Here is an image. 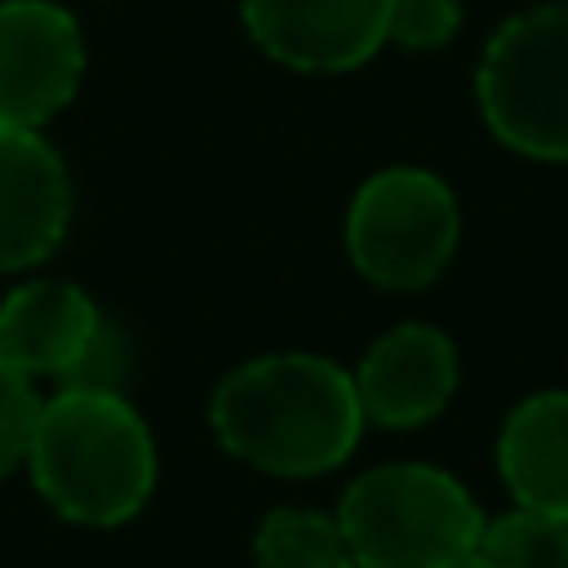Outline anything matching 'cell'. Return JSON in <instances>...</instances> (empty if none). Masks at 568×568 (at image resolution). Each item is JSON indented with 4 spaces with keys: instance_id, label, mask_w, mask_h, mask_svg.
Listing matches in <instances>:
<instances>
[{
    "instance_id": "cell-10",
    "label": "cell",
    "mask_w": 568,
    "mask_h": 568,
    "mask_svg": "<svg viewBox=\"0 0 568 568\" xmlns=\"http://www.w3.org/2000/svg\"><path fill=\"white\" fill-rule=\"evenodd\" d=\"M459 389V349L434 324H399L384 339L369 344V354L354 369L364 424L384 429H419L439 419Z\"/></svg>"
},
{
    "instance_id": "cell-3",
    "label": "cell",
    "mask_w": 568,
    "mask_h": 568,
    "mask_svg": "<svg viewBox=\"0 0 568 568\" xmlns=\"http://www.w3.org/2000/svg\"><path fill=\"white\" fill-rule=\"evenodd\" d=\"M354 568H479L484 514L454 474L434 464H379L339 499Z\"/></svg>"
},
{
    "instance_id": "cell-5",
    "label": "cell",
    "mask_w": 568,
    "mask_h": 568,
    "mask_svg": "<svg viewBox=\"0 0 568 568\" xmlns=\"http://www.w3.org/2000/svg\"><path fill=\"white\" fill-rule=\"evenodd\" d=\"M349 260L379 290H424L459 250V200L429 170H379L349 205Z\"/></svg>"
},
{
    "instance_id": "cell-14",
    "label": "cell",
    "mask_w": 568,
    "mask_h": 568,
    "mask_svg": "<svg viewBox=\"0 0 568 568\" xmlns=\"http://www.w3.org/2000/svg\"><path fill=\"white\" fill-rule=\"evenodd\" d=\"M36 414H40L36 379L20 374L16 364L0 359V479H10L16 469H26V449H30Z\"/></svg>"
},
{
    "instance_id": "cell-7",
    "label": "cell",
    "mask_w": 568,
    "mask_h": 568,
    "mask_svg": "<svg viewBox=\"0 0 568 568\" xmlns=\"http://www.w3.org/2000/svg\"><path fill=\"white\" fill-rule=\"evenodd\" d=\"M85 75V40L55 0L0 6V125L40 130L75 100Z\"/></svg>"
},
{
    "instance_id": "cell-6",
    "label": "cell",
    "mask_w": 568,
    "mask_h": 568,
    "mask_svg": "<svg viewBox=\"0 0 568 568\" xmlns=\"http://www.w3.org/2000/svg\"><path fill=\"white\" fill-rule=\"evenodd\" d=\"M0 359L30 379L110 384V329L95 300L65 280H26L0 300Z\"/></svg>"
},
{
    "instance_id": "cell-15",
    "label": "cell",
    "mask_w": 568,
    "mask_h": 568,
    "mask_svg": "<svg viewBox=\"0 0 568 568\" xmlns=\"http://www.w3.org/2000/svg\"><path fill=\"white\" fill-rule=\"evenodd\" d=\"M459 30L454 0H389V40L409 50H439Z\"/></svg>"
},
{
    "instance_id": "cell-9",
    "label": "cell",
    "mask_w": 568,
    "mask_h": 568,
    "mask_svg": "<svg viewBox=\"0 0 568 568\" xmlns=\"http://www.w3.org/2000/svg\"><path fill=\"white\" fill-rule=\"evenodd\" d=\"M245 30L290 70H354L389 40V0H245Z\"/></svg>"
},
{
    "instance_id": "cell-1",
    "label": "cell",
    "mask_w": 568,
    "mask_h": 568,
    "mask_svg": "<svg viewBox=\"0 0 568 568\" xmlns=\"http://www.w3.org/2000/svg\"><path fill=\"white\" fill-rule=\"evenodd\" d=\"M210 429L240 464L275 479L339 469L364 434L354 374L324 354H265L220 379Z\"/></svg>"
},
{
    "instance_id": "cell-2",
    "label": "cell",
    "mask_w": 568,
    "mask_h": 568,
    "mask_svg": "<svg viewBox=\"0 0 568 568\" xmlns=\"http://www.w3.org/2000/svg\"><path fill=\"white\" fill-rule=\"evenodd\" d=\"M26 474L65 524L115 529L155 494V434L110 384H60L50 399H40Z\"/></svg>"
},
{
    "instance_id": "cell-4",
    "label": "cell",
    "mask_w": 568,
    "mask_h": 568,
    "mask_svg": "<svg viewBox=\"0 0 568 568\" xmlns=\"http://www.w3.org/2000/svg\"><path fill=\"white\" fill-rule=\"evenodd\" d=\"M479 110L509 150L568 160V0L524 10L489 40Z\"/></svg>"
},
{
    "instance_id": "cell-12",
    "label": "cell",
    "mask_w": 568,
    "mask_h": 568,
    "mask_svg": "<svg viewBox=\"0 0 568 568\" xmlns=\"http://www.w3.org/2000/svg\"><path fill=\"white\" fill-rule=\"evenodd\" d=\"M255 568H354L339 519L320 509H275L255 529Z\"/></svg>"
},
{
    "instance_id": "cell-11",
    "label": "cell",
    "mask_w": 568,
    "mask_h": 568,
    "mask_svg": "<svg viewBox=\"0 0 568 568\" xmlns=\"http://www.w3.org/2000/svg\"><path fill=\"white\" fill-rule=\"evenodd\" d=\"M499 479L519 509L568 524V389L514 404L499 429Z\"/></svg>"
},
{
    "instance_id": "cell-8",
    "label": "cell",
    "mask_w": 568,
    "mask_h": 568,
    "mask_svg": "<svg viewBox=\"0 0 568 568\" xmlns=\"http://www.w3.org/2000/svg\"><path fill=\"white\" fill-rule=\"evenodd\" d=\"M70 175L40 130L0 125V275L45 265L70 230Z\"/></svg>"
},
{
    "instance_id": "cell-13",
    "label": "cell",
    "mask_w": 568,
    "mask_h": 568,
    "mask_svg": "<svg viewBox=\"0 0 568 568\" xmlns=\"http://www.w3.org/2000/svg\"><path fill=\"white\" fill-rule=\"evenodd\" d=\"M479 568H568V524L514 509L484 524Z\"/></svg>"
}]
</instances>
